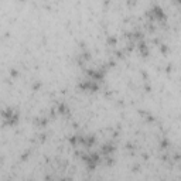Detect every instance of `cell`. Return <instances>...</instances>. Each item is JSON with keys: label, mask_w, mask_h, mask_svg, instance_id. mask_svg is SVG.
<instances>
[{"label": "cell", "mask_w": 181, "mask_h": 181, "mask_svg": "<svg viewBox=\"0 0 181 181\" xmlns=\"http://www.w3.org/2000/svg\"><path fill=\"white\" fill-rule=\"evenodd\" d=\"M3 118H4V123L9 125V126H16L19 123V120H20L19 112L12 109V108H9L7 111L3 112Z\"/></svg>", "instance_id": "1"}, {"label": "cell", "mask_w": 181, "mask_h": 181, "mask_svg": "<svg viewBox=\"0 0 181 181\" xmlns=\"http://www.w3.org/2000/svg\"><path fill=\"white\" fill-rule=\"evenodd\" d=\"M115 152V146L113 144H103L102 149H101V153H102V156L103 157H108V156H111L112 153Z\"/></svg>", "instance_id": "2"}, {"label": "cell", "mask_w": 181, "mask_h": 181, "mask_svg": "<svg viewBox=\"0 0 181 181\" xmlns=\"http://www.w3.org/2000/svg\"><path fill=\"white\" fill-rule=\"evenodd\" d=\"M137 50H139V53L143 55V57H147L149 55V48L147 45H146V43L144 41H139V44H137Z\"/></svg>", "instance_id": "3"}, {"label": "cell", "mask_w": 181, "mask_h": 181, "mask_svg": "<svg viewBox=\"0 0 181 181\" xmlns=\"http://www.w3.org/2000/svg\"><path fill=\"white\" fill-rule=\"evenodd\" d=\"M57 112L58 113H61V115H67V113H70V108L67 106L65 103H58Z\"/></svg>", "instance_id": "4"}, {"label": "cell", "mask_w": 181, "mask_h": 181, "mask_svg": "<svg viewBox=\"0 0 181 181\" xmlns=\"http://www.w3.org/2000/svg\"><path fill=\"white\" fill-rule=\"evenodd\" d=\"M36 123L40 126V128H44V126H47V123H48V119L47 118H41V119H36Z\"/></svg>", "instance_id": "5"}, {"label": "cell", "mask_w": 181, "mask_h": 181, "mask_svg": "<svg viewBox=\"0 0 181 181\" xmlns=\"http://www.w3.org/2000/svg\"><path fill=\"white\" fill-rule=\"evenodd\" d=\"M108 44H109V45H115L116 44V38L115 37H108Z\"/></svg>", "instance_id": "6"}, {"label": "cell", "mask_w": 181, "mask_h": 181, "mask_svg": "<svg viewBox=\"0 0 181 181\" xmlns=\"http://www.w3.org/2000/svg\"><path fill=\"white\" fill-rule=\"evenodd\" d=\"M160 50H161V53H163V54H166L167 51H169V47H167L166 44H161L160 45Z\"/></svg>", "instance_id": "7"}, {"label": "cell", "mask_w": 181, "mask_h": 181, "mask_svg": "<svg viewBox=\"0 0 181 181\" xmlns=\"http://www.w3.org/2000/svg\"><path fill=\"white\" fill-rule=\"evenodd\" d=\"M169 140H163V142H161V147H163V149H167V147H169Z\"/></svg>", "instance_id": "8"}, {"label": "cell", "mask_w": 181, "mask_h": 181, "mask_svg": "<svg viewBox=\"0 0 181 181\" xmlns=\"http://www.w3.org/2000/svg\"><path fill=\"white\" fill-rule=\"evenodd\" d=\"M40 87H41V84H40V82H37V84H33V89H34V90H37Z\"/></svg>", "instance_id": "9"}]
</instances>
